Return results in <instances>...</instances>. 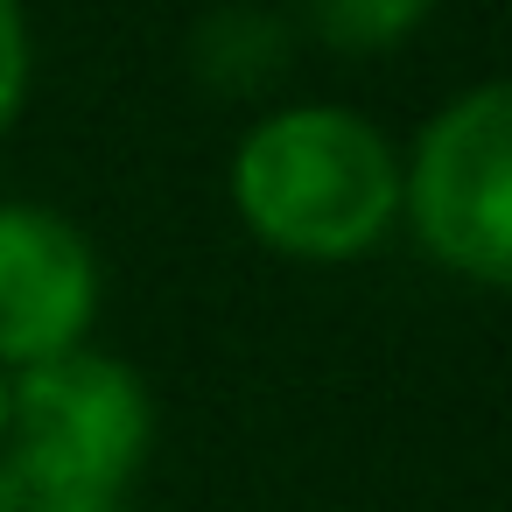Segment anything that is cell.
Returning a JSON list of instances; mask_svg holds the SVG:
<instances>
[{"instance_id": "obj_7", "label": "cell", "mask_w": 512, "mask_h": 512, "mask_svg": "<svg viewBox=\"0 0 512 512\" xmlns=\"http://www.w3.org/2000/svg\"><path fill=\"white\" fill-rule=\"evenodd\" d=\"M29 78H36V29L22 0H0V134H8L29 106Z\"/></svg>"}, {"instance_id": "obj_6", "label": "cell", "mask_w": 512, "mask_h": 512, "mask_svg": "<svg viewBox=\"0 0 512 512\" xmlns=\"http://www.w3.org/2000/svg\"><path fill=\"white\" fill-rule=\"evenodd\" d=\"M428 8L435 0H302L309 29L330 50H351V57H379V50L407 43L428 22Z\"/></svg>"}, {"instance_id": "obj_5", "label": "cell", "mask_w": 512, "mask_h": 512, "mask_svg": "<svg viewBox=\"0 0 512 512\" xmlns=\"http://www.w3.org/2000/svg\"><path fill=\"white\" fill-rule=\"evenodd\" d=\"M183 64L190 78L211 92V99H267L288 64H295V29L281 8H267V0H218V8L190 29L183 43Z\"/></svg>"}, {"instance_id": "obj_2", "label": "cell", "mask_w": 512, "mask_h": 512, "mask_svg": "<svg viewBox=\"0 0 512 512\" xmlns=\"http://www.w3.org/2000/svg\"><path fill=\"white\" fill-rule=\"evenodd\" d=\"M155 449V393L113 351L8 372L0 512H127Z\"/></svg>"}, {"instance_id": "obj_3", "label": "cell", "mask_w": 512, "mask_h": 512, "mask_svg": "<svg viewBox=\"0 0 512 512\" xmlns=\"http://www.w3.org/2000/svg\"><path fill=\"white\" fill-rule=\"evenodd\" d=\"M400 218L449 274L512 295V78H484L428 113L400 162Z\"/></svg>"}, {"instance_id": "obj_1", "label": "cell", "mask_w": 512, "mask_h": 512, "mask_svg": "<svg viewBox=\"0 0 512 512\" xmlns=\"http://www.w3.org/2000/svg\"><path fill=\"white\" fill-rule=\"evenodd\" d=\"M400 148L351 106L295 99L260 113L232 148L239 225L288 260H358L400 225Z\"/></svg>"}, {"instance_id": "obj_8", "label": "cell", "mask_w": 512, "mask_h": 512, "mask_svg": "<svg viewBox=\"0 0 512 512\" xmlns=\"http://www.w3.org/2000/svg\"><path fill=\"white\" fill-rule=\"evenodd\" d=\"M0 428H8V372H0Z\"/></svg>"}, {"instance_id": "obj_4", "label": "cell", "mask_w": 512, "mask_h": 512, "mask_svg": "<svg viewBox=\"0 0 512 512\" xmlns=\"http://www.w3.org/2000/svg\"><path fill=\"white\" fill-rule=\"evenodd\" d=\"M99 295V253L57 204L0 197V372L85 351Z\"/></svg>"}]
</instances>
